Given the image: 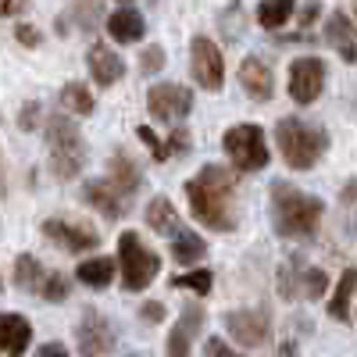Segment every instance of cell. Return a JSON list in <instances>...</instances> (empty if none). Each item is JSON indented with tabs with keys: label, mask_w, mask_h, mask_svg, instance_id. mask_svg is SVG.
I'll return each mask as SVG.
<instances>
[{
	"label": "cell",
	"mask_w": 357,
	"mask_h": 357,
	"mask_svg": "<svg viewBox=\"0 0 357 357\" xmlns=\"http://www.w3.org/2000/svg\"><path fill=\"white\" fill-rule=\"evenodd\" d=\"M186 197H190L193 218L204 222L207 229L229 232L236 225V215H232V175L222 165H204L186 183Z\"/></svg>",
	"instance_id": "obj_1"
},
{
	"label": "cell",
	"mask_w": 357,
	"mask_h": 357,
	"mask_svg": "<svg viewBox=\"0 0 357 357\" xmlns=\"http://www.w3.org/2000/svg\"><path fill=\"white\" fill-rule=\"evenodd\" d=\"M321 211H325V204L318 197L296 190L289 183L272 186V222H275L279 236H286V240L314 236L318 225H321Z\"/></svg>",
	"instance_id": "obj_2"
},
{
	"label": "cell",
	"mask_w": 357,
	"mask_h": 357,
	"mask_svg": "<svg viewBox=\"0 0 357 357\" xmlns=\"http://www.w3.org/2000/svg\"><path fill=\"white\" fill-rule=\"evenodd\" d=\"M275 143H279L282 161L293 172H307L329 151V132L314 122H304V118H282L275 126Z\"/></svg>",
	"instance_id": "obj_3"
},
{
	"label": "cell",
	"mask_w": 357,
	"mask_h": 357,
	"mask_svg": "<svg viewBox=\"0 0 357 357\" xmlns=\"http://www.w3.org/2000/svg\"><path fill=\"white\" fill-rule=\"evenodd\" d=\"M47 146H50V172L57 178H75L86 165V143L79 126H72L68 118L50 114L47 118Z\"/></svg>",
	"instance_id": "obj_4"
},
{
	"label": "cell",
	"mask_w": 357,
	"mask_h": 357,
	"mask_svg": "<svg viewBox=\"0 0 357 357\" xmlns=\"http://www.w3.org/2000/svg\"><path fill=\"white\" fill-rule=\"evenodd\" d=\"M114 268L122 272L126 289L139 293V289H146V286L158 279L161 261H158V254H154L151 247L139 243L136 232H122V236H118V264H114Z\"/></svg>",
	"instance_id": "obj_5"
},
{
	"label": "cell",
	"mask_w": 357,
	"mask_h": 357,
	"mask_svg": "<svg viewBox=\"0 0 357 357\" xmlns=\"http://www.w3.org/2000/svg\"><path fill=\"white\" fill-rule=\"evenodd\" d=\"M222 146H225V154L232 158V165L240 172H261L268 165V146H264L261 126H254V122L232 126L222 136Z\"/></svg>",
	"instance_id": "obj_6"
},
{
	"label": "cell",
	"mask_w": 357,
	"mask_h": 357,
	"mask_svg": "<svg viewBox=\"0 0 357 357\" xmlns=\"http://www.w3.org/2000/svg\"><path fill=\"white\" fill-rule=\"evenodd\" d=\"M146 111H151L158 122L175 126L193 111V93L178 82H158L151 93H146Z\"/></svg>",
	"instance_id": "obj_7"
},
{
	"label": "cell",
	"mask_w": 357,
	"mask_h": 357,
	"mask_svg": "<svg viewBox=\"0 0 357 357\" xmlns=\"http://www.w3.org/2000/svg\"><path fill=\"white\" fill-rule=\"evenodd\" d=\"M190 72L204 89H222L225 82V61H222V50L215 40L207 36H193L190 43Z\"/></svg>",
	"instance_id": "obj_8"
},
{
	"label": "cell",
	"mask_w": 357,
	"mask_h": 357,
	"mask_svg": "<svg viewBox=\"0 0 357 357\" xmlns=\"http://www.w3.org/2000/svg\"><path fill=\"white\" fill-rule=\"evenodd\" d=\"M75 343H79V354L82 357H104V354L114 350L118 333H114V325L104 314L86 311L82 321H79V329H75Z\"/></svg>",
	"instance_id": "obj_9"
},
{
	"label": "cell",
	"mask_w": 357,
	"mask_h": 357,
	"mask_svg": "<svg viewBox=\"0 0 357 357\" xmlns=\"http://www.w3.org/2000/svg\"><path fill=\"white\" fill-rule=\"evenodd\" d=\"M325 86V65L321 57H296L289 65V97L296 104H314Z\"/></svg>",
	"instance_id": "obj_10"
},
{
	"label": "cell",
	"mask_w": 357,
	"mask_h": 357,
	"mask_svg": "<svg viewBox=\"0 0 357 357\" xmlns=\"http://www.w3.org/2000/svg\"><path fill=\"white\" fill-rule=\"evenodd\" d=\"M225 329L232 333L236 343L243 347H264L268 336H272V318H268V311H229L225 314Z\"/></svg>",
	"instance_id": "obj_11"
},
{
	"label": "cell",
	"mask_w": 357,
	"mask_h": 357,
	"mask_svg": "<svg viewBox=\"0 0 357 357\" xmlns=\"http://www.w3.org/2000/svg\"><path fill=\"white\" fill-rule=\"evenodd\" d=\"M43 236H47L50 243H57L61 250H68V254H86V250H93L100 243L93 229L65 222V218H47L43 222Z\"/></svg>",
	"instance_id": "obj_12"
},
{
	"label": "cell",
	"mask_w": 357,
	"mask_h": 357,
	"mask_svg": "<svg viewBox=\"0 0 357 357\" xmlns=\"http://www.w3.org/2000/svg\"><path fill=\"white\" fill-rule=\"evenodd\" d=\"M325 286H329V279H325L321 268L293 264V268H282V275H279L282 296H304V301H318V296H325Z\"/></svg>",
	"instance_id": "obj_13"
},
{
	"label": "cell",
	"mask_w": 357,
	"mask_h": 357,
	"mask_svg": "<svg viewBox=\"0 0 357 357\" xmlns=\"http://www.w3.org/2000/svg\"><path fill=\"white\" fill-rule=\"evenodd\" d=\"M204 325V307L200 304H186L183 314H178L175 329L168 333V357H190V347Z\"/></svg>",
	"instance_id": "obj_14"
},
{
	"label": "cell",
	"mask_w": 357,
	"mask_h": 357,
	"mask_svg": "<svg viewBox=\"0 0 357 357\" xmlns=\"http://www.w3.org/2000/svg\"><path fill=\"white\" fill-rule=\"evenodd\" d=\"M240 86L247 89V97L264 104V100H272L275 93V75L272 68H268L261 57H243V65H240Z\"/></svg>",
	"instance_id": "obj_15"
},
{
	"label": "cell",
	"mask_w": 357,
	"mask_h": 357,
	"mask_svg": "<svg viewBox=\"0 0 357 357\" xmlns=\"http://www.w3.org/2000/svg\"><path fill=\"white\" fill-rule=\"evenodd\" d=\"M33 343V325L15 311H0V350L8 357H22Z\"/></svg>",
	"instance_id": "obj_16"
},
{
	"label": "cell",
	"mask_w": 357,
	"mask_h": 357,
	"mask_svg": "<svg viewBox=\"0 0 357 357\" xmlns=\"http://www.w3.org/2000/svg\"><path fill=\"white\" fill-rule=\"evenodd\" d=\"M86 65H89V75H93L100 86H114L118 79H122V72H126V65H122V57H118L104 40H97L93 47H89V54H86Z\"/></svg>",
	"instance_id": "obj_17"
},
{
	"label": "cell",
	"mask_w": 357,
	"mask_h": 357,
	"mask_svg": "<svg viewBox=\"0 0 357 357\" xmlns=\"http://www.w3.org/2000/svg\"><path fill=\"white\" fill-rule=\"evenodd\" d=\"M139 183H143V175H139L136 161H132L126 151H118V154L107 161V186L126 200V197H132V193L139 190Z\"/></svg>",
	"instance_id": "obj_18"
},
{
	"label": "cell",
	"mask_w": 357,
	"mask_h": 357,
	"mask_svg": "<svg viewBox=\"0 0 357 357\" xmlns=\"http://www.w3.org/2000/svg\"><path fill=\"white\" fill-rule=\"evenodd\" d=\"M325 40H329V47L343 57V61H357V33H354V25L343 11L329 15V22H325Z\"/></svg>",
	"instance_id": "obj_19"
},
{
	"label": "cell",
	"mask_w": 357,
	"mask_h": 357,
	"mask_svg": "<svg viewBox=\"0 0 357 357\" xmlns=\"http://www.w3.org/2000/svg\"><path fill=\"white\" fill-rule=\"evenodd\" d=\"M146 33V22L136 8H122V11H111L107 15V36L118 43H139Z\"/></svg>",
	"instance_id": "obj_20"
},
{
	"label": "cell",
	"mask_w": 357,
	"mask_h": 357,
	"mask_svg": "<svg viewBox=\"0 0 357 357\" xmlns=\"http://www.w3.org/2000/svg\"><path fill=\"white\" fill-rule=\"evenodd\" d=\"M82 200H86V204H93L97 211H100L104 218H111V222L126 218V200L118 197L107 183H86V186H82Z\"/></svg>",
	"instance_id": "obj_21"
},
{
	"label": "cell",
	"mask_w": 357,
	"mask_h": 357,
	"mask_svg": "<svg viewBox=\"0 0 357 357\" xmlns=\"http://www.w3.org/2000/svg\"><path fill=\"white\" fill-rule=\"evenodd\" d=\"M136 136L151 146V154H154V161H168L172 154H183V151H190V136L178 129V132H172L168 139H158L154 136V129H146V126H139L136 129Z\"/></svg>",
	"instance_id": "obj_22"
},
{
	"label": "cell",
	"mask_w": 357,
	"mask_h": 357,
	"mask_svg": "<svg viewBox=\"0 0 357 357\" xmlns=\"http://www.w3.org/2000/svg\"><path fill=\"white\" fill-rule=\"evenodd\" d=\"M75 279L82 286H89V289H104L114 279V261L111 257H89V261H82L75 268Z\"/></svg>",
	"instance_id": "obj_23"
},
{
	"label": "cell",
	"mask_w": 357,
	"mask_h": 357,
	"mask_svg": "<svg viewBox=\"0 0 357 357\" xmlns=\"http://www.w3.org/2000/svg\"><path fill=\"white\" fill-rule=\"evenodd\" d=\"M172 257L178 261V264H197V261H204V240L197 232H190V229H175L172 232Z\"/></svg>",
	"instance_id": "obj_24"
},
{
	"label": "cell",
	"mask_w": 357,
	"mask_h": 357,
	"mask_svg": "<svg viewBox=\"0 0 357 357\" xmlns=\"http://www.w3.org/2000/svg\"><path fill=\"white\" fill-rule=\"evenodd\" d=\"M354 289H357V268H347V272L340 275V282H336V293L329 296V314L336 321L350 318V296H354Z\"/></svg>",
	"instance_id": "obj_25"
},
{
	"label": "cell",
	"mask_w": 357,
	"mask_h": 357,
	"mask_svg": "<svg viewBox=\"0 0 357 357\" xmlns=\"http://www.w3.org/2000/svg\"><path fill=\"white\" fill-rule=\"evenodd\" d=\"M43 279H47L43 264H40L33 254H18V261H15V286H18V289H25V293H33V289L40 293Z\"/></svg>",
	"instance_id": "obj_26"
},
{
	"label": "cell",
	"mask_w": 357,
	"mask_h": 357,
	"mask_svg": "<svg viewBox=\"0 0 357 357\" xmlns=\"http://www.w3.org/2000/svg\"><path fill=\"white\" fill-rule=\"evenodd\" d=\"M293 8H296V0H261L257 4V22L264 29H282L293 18Z\"/></svg>",
	"instance_id": "obj_27"
},
{
	"label": "cell",
	"mask_w": 357,
	"mask_h": 357,
	"mask_svg": "<svg viewBox=\"0 0 357 357\" xmlns=\"http://www.w3.org/2000/svg\"><path fill=\"white\" fill-rule=\"evenodd\" d=\"M146 225L158 229V232H175V229H183V225H178L175 207H172L165 197H154L151 204H146Z\"/></svg>",
	"instance_id": "obj_28"
},
{
	"label": "cell",
	"mask_w": 357,
	"mask_h": 357,
	"mask_svg": "<svg viewBox=\"0 0 357 357\" xmlns=\"http://www.w3.org/2000/svg\"><path fill=\"white\" fill-rule=\"evenodd\" d=\"M61 104L75 114H93V97H89V89L82 82H68L61 89Z\"/></svg>",
	"instance_id": "obj_29"
},
{
	"label": "cell",
	"mask_w": 357,
	"mask_h": 357,
	"mask_svg": "<svg viewBox=\"0 0 357 357\" xmlns=\"http://www.w3.org/2000/svg\"><path fill=\"white\" fill-rule=\"evenodd\" d=\"M211 272H207V268H193V272H186V275H175L172 279V289H193V293H207V289H211Z\"/></svg>",
	"instance_id": "obj_30"
},
{
	"label": "cell",
	"mask_w": 357,
	"mask_h": 357,
	"mask_svg": "<svg viewBox=\"0 0 357 357\" xmlns=\"http://www.w3.org/2000/svg\"><path fill=\"white\" fill-rule=\"evenodd\" d=\"M40 293H43V301H50V304H61L65 296H68V279H65L61 272H54V275H47V279H43Z\"/></svg>",
	"instance_id": "obj_31"
},
{
	"label": "cell",
	"mask_w": 357,
	"mask_h": 357,
	"mask_svg": "<svg viewBox=\"0 0 357 357\" xmlns=\"http://www.w3.org/2000/svg\"><path fill=\"white\" fill-rule=\"evenodd\" d=\"M139 65H143V75L161 72V68H165V50H161V47H146V50L139 54Z\"/></svg>",
	"instance_id": "obj_32"
},
{
	"label": "cell",
	"mask_w": 357,
	"mask_h": 357,
	"mask_svg": "<svg viewBox=\"0 0 357 357\" xmlns=\"http://www.w3.org/2000/svg\"><path fill=\"white\" fill-rule=\"evenodd\" d=\"M204 357H243V354H232L229 343H222L218 336H211V340L204 343Z\"/></svg>",
	"instance_id": "obj_33"
},
{
	"label": "cell",
	"mask_w": 357,
	"mask_h": 357,
	"mask_svg": "<svg viewBox=\"0 0 357 357\" xmlns=\"http://www.w3.org/2000/svg\"><path fill=\"white\" fill-rule=\"evenodd\" d=\"M15 36H18L22 47H36V43H40V33H36L33 25H18V29H15Z\"/></svg>",
	"instance_id": "obj_34"
},
{
	"label": "cell",
	"mask_w": 357,
	"mask_h": 357,
	"mask_svg": "<svg viewBox=\"0 0 357 357\" xmlns=\"http://www.w3.org/2000/svg\"><path fill=\"white\" fill-rule=\"evenodd\" d=\"M36 118H40V104H25L18 126H22V129H36Z\"/></svg>",
	"instance_id": "obj_35"
},
{
	"label": "cell",
	"mask_w": 357,
	"mask_h": 357,
	"mask_svg": "<svg viewBox=\"0 0 357 357\" xmlns=\"http://www.w3.org/2000/svg\"><path fill=\"white\" fill-rule=\"evenodd\" d=\"M139 318H146V321H161V318H165V307H161V304H143V307H139Z\"/></svg>",
	"instance_id": "obj_36"
},
{
	"label": "cell",
	"mask_w": 357,
	"mask_h": 357,
	"mask_svg": "<svg viewBox=\"0 0 357 357\" xmlns=\"http://www.w3.org/2000/svg\"><path fill=\"white\" fill-rule=\"evenodd\" d=\"M36 357H68V350H65L61 343H43V347L36 350Z\"/></svg>",
	"instance_id": "obj_37"
},
{
	"label": "cell",
	"mask_w": 357,
	"mask_h": 357,
	"mask_svg": "<svg viewBox=\"0 0 357 357\" xmlns=\"http://www.w3.org/2000/svg\"><path fill=\"white\" fill-rule=\"evenodd\" d=\"M15 11H22V0H0V18H8Z\"/></svg>",
	"instance_id": "obj_38"
},
{
	"label": "cell",
	"mask_w": 357,
	"mask_h": 357,
	"mask_svg": "<svg viewBox=\"0 0 357 357\" xmlns=\"http://www.w3.org/2000/svg\"><path fill=\"white\" fill-rule=\"evenodd\" d=\"M318 11H321V8H318V0H311V4H307V11H304V15H301V22H304V25H311V22H314V15H318Z\"/></svg>",
	"instance_id": "obj_39"
},
{
	"label": "cell",
	"mask_w": 357,
	"mask_h": 357,
	"mask_svg": "<svg viewBox=\"0 0 357 357\" xmlns=\"http://www.w3.org/2000/svg\"><path fill=\"white\" fill-rule=\"evenodd\" d=\"M279 357H301V354H296V343H282L279 347Z\"/></svg>",
	"instance_id": "obj_40"
},
{
	"label": "cell",
	"mask_w": 357,
	"mask_h": 357,
	"mask_svg": "<svg viewBox=\"0 0 357 357\" xmlns=\"http://www.w3.org/2000/svg\"><path fill=\"white\" fill-rule=\"evenodd\" d=\"M347 200H357V178L350 183V190H343V204H347Z\"/></svg>",
	"instance_id": "obj_41"
},
{
	"label": "cell",
	"mask_w": 357,
	"mask_h": 357,
	"mask_svg": "<svg viewBox=\"0 0 357 357\" xmlns=\"http://www.w3.org/2000/svg\"><path fill=\"white\" fill-rule=\"evenodd\" d=\"M8 193V183H4V165H0V197Z\"/></svg>",
	"instance_id": "obj_42"
},
{
	"label": "cell",
	"mask_w": 357,
	"mask_h": 357,
	"mask_svg": "<svg viewBox=\"0 0 357 357\" xmlns=\"http://www.w3.org/2000/svg\"><path fill=\"white\" fill-rule=\"evenodd\" d=\"M354 15H357V0H354Z\"/></svg>",
	"instance_id": "obj_43"
},
{
	"label": "cell",
	"mask_w": 357,
	"mask_h": 357,
	"mask_svg": "<svg viewBox=\"0 0 357 357\" xmlns=\"http://www.w3.org/2000/svg\"><path fill=\"white\" fill-rule=\"evenodd\" d=\"M0 289H4V279H0Z\"/></svg>",
	"instance_id": "obj_44"
},
{
	"label": "cell",
	"mask_w": 357,
	"mask_h": 357,
	"mask_svg": "<svg viewBox=\"0 0 357 357\" xmlns=\"http://www.w3.org/2000/svg\"><path fill=\"white\" fill-rule=\"evenodd\" d=\"M129 357H136V354H129Z\"/></svg>",
	"instance_id": "obj_45"
}]
</instances>
